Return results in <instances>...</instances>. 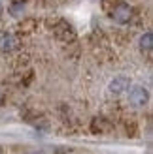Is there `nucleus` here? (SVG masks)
<instances>
[{"label":"nucleus","mask_w":153,"mask_h":154,"mask_svg":"<svg viewBox=\"0 0 153 154\" xmlns=\"http://www.w3.org/2000/svg\"><path fill=\"white\" fill-rule=\"evenodd\" d=\"M151 47H153V34L151 32L142 34V38H140V49L142 51H151Z\"/></svg>","instance_id":"nucleus-6"},{"label":"nucleus","mask_w":153,"mask_h":154,"mask_svg":"<svg viewBox=\"0 0 153 154\" xmlns=\"http://www.w3.org/2000/svg\"><path fill=\"white\" fill-rule=\"evenodd\" d=\"M0 100H2V92H0Z\"/></svg>","instance_id":"nucleus-9"},{"label":"nucleus","mask_w":153,"mask_h":154,"mask_svg":"<svg viewBox=\"0 0 153 154\" xmlns=\"http://www.w3.org/2000/svg\"><path fill=\"white\" fill-rule=\"evenodd\" d=\"M0 154H2V149H0Z\"/></svg>","instance_id":"nucleus-10"},{"label":"nucleus","mask_w":153,"mask_h":154,"mask_svg":"<svg viewBox=\"0 0 153 154\" xmlns=\"http://www.w3.org/2000/svg\"><path fill=\"white\" fill-rule=\"evenodd\" d=\"M93 2H96V0H93Z\"/></svg>","instance_id":"nucleus-11"},{"label":"nucleus","mask_w":153,"mask_h":154,"mask_svg":"<svg viewBox=\"0 0 153 154\" xmlns=\"http://www.w3.org/2000/svg\"><path fill=\"white\" fill-rule=\"evenodd\" d=\"M23 154H44L42 150H27V152H23Z\"/></svg>","instance_id":"nucleus-7"},{"label":"nucleus","mask_w":153,"mask_h":154,"mask_svg":"<svg viewBox=\"0 0 153 154\" xmlns=\"http://www.w3.org/2000/svg\"><path fill=\"white\" fill-rule=\"evenodd\" d=\"M129 102H131V105H134V107L148 105V102H149L148 88H144V87H132L131 92H129Z\"/></svg>","instance_id":"nucleus-2"},{"label":"nucleus","mask_w":153,"mask_h":154,"mask_svg":"<svg viewBox=\"0 0 153 154\" xmlns=\"http://www.w3.org/2000/svg\"><path fill=\"white\" fill-rule=\"evenodd\" d=\"M131 17H132V8L125 2H117L116 8L112 10V19L119 23V25H127L131 21Z\"/></svg>","instance_id":"nucleus-1"},{"label":"nucleus","mask_w":153,"mask_h":154,"mask_svg":"<svg viewBox=\"0 0 153 154\" xmlns=\"http://www.w3.org/2000/svg\"><path fill=\"white\" fill-rule=\"evenodd\" d=\"M131 87V79L125 75H117V77H113V79L110 81L108 85V90H110V94H123V92Z\"/></svg>","instance_id":"nucleus-3"},{"label":"nucleus","mask_w":153,"mask_h":154,"mask_svg":"<svg viewBox=\"0 0 153 154\" xmlns=\"http://www.w3.org/2000/svg\"><path fill=\"white\" fill-rule=\"evenodd\" d=\"M17 45H19V40L13 34L0 36V51H2V53H10L13 49H17Z\"/></svg>","instance_id":"nucleus-4"},{"label":"nucleus","mask_w":153,"mask_h":154,"mask_svg":"<svg viewBox=\"0 0 153 154\" xmlns=\"http://www.w3.org/2000/svg\"><path fill=\"white\" fill-rule=\"evenodd\" d=\"M25 2H27V0H11L10 8H8L10 15H13V17H19V15L25 11Z\"/></svg>","instance_id":"nucleus-5"},{"label":"nucleus","mask_w":153,"mask_h":154,"mask_svg":"<svg viewBox=\"0 0 153 154\" xmlns=\"http://www.w3.org/2000/svg\"><path fill=\"white\" fill-rule=\"evenodd\" d=\"M0 15H2V2H0Z\"/></svg>","instance_id":"nucleus-8"}]
</instances>
